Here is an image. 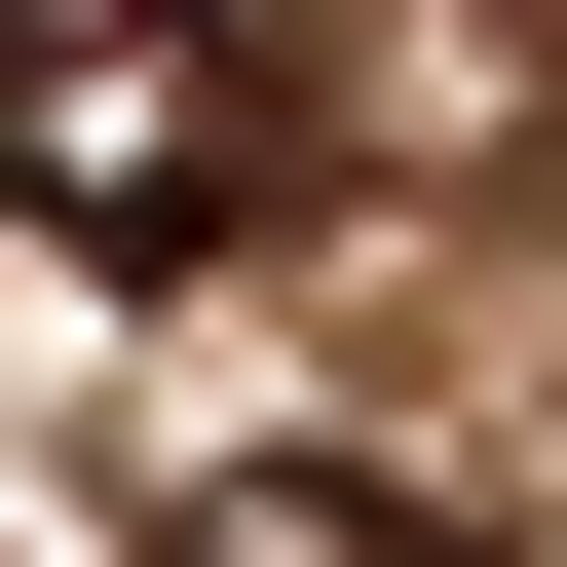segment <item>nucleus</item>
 Returning a JSON list of instances; mask_svg holds the SVG:
<instances>
[{"mask_svg": "<svg viewBox=\"0 0 567 567\" xmlns=\"http://www.w3.org/2000/svg\"><path fill=\"white\" fill-rule=\"evenodd\" d=\"M265 0H0V227H76V265H227L265 227Z\"/></svg>", "mask_w": 567, "mask_h": 567, "instance_id": "f257e3e1", "label": "nucleus"}, {"mask_svg": "<svg viewBox=\"0 0 567 567\" xmlns=\"http://www.w3.org/2000/svg\"><path fill=\"white\" fill-rule=\"evenodd\" d=\"M189 567H529L492 492H416V454H227L189 492Z\"/></svg>", "mask_w": 567, "mask_h": 567, "instance_id": "f03ea898", "label": "nucleus"}]
</instances>
